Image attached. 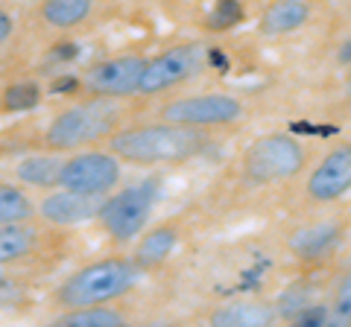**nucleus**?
I'll list each match as a JSON object with an SVG mask.
<instances>
[{
	"mask_svg": "<svg viewBox=\"0 0 351 327\" xmlns=\"http://www.w3.org/2000/svg\"><path fill=\"white\" fill-rule=\"evenodd\" d=\"M208 146L205 129L179 126V123H149L132 126L108 138V149L138 167H158V164H184Z\"/></svg>",
	"mask_w": 351,
	"mask_h": 327,
	"instance_id": "nucleus-1",
	"label": "nucleus"
},
{
	"mask_svg": "<svg viewBox=\"0 0 351 327\" xmlns=\"http://www.w3.org/2000/svg\"><path fill=\"white\" fill-rule=\"evenodd\" d=\"M141 269L135 260L126 257H106L97 263H88L82 269H76L73 275H68L59 289H56V304L62 310L73 307H91V304H108L135 287L141 278Z\"/></svg>",
	"mask_w": 351,
	"mask_h": 327,
	"instance_id": "nucleus-2",
	"label": "nucleus"
},
{
	"mask_svg": "<svg viewBox=\"0 0 351 327\" xmlns=\"http://www.w3.org/2000/svg\"><path fill=\"white\" fill-rule=\"evenodd\" d=\"M120 105L108 96H91L68 105L50 120L44 129V146L53 152H76L91 146L97 140H106L117 132Z\"/></svg>",
	"mask_w": 351,
	"mask_h": 327,
	"instance_id": "nucleus-3",
	"label": "nucleus"
},
{
	"mask_svg": "<svg viewBox=\"0 0 351 327\" xmlns=\"http://www.w3.org/2000/svg\"><path fill=\"white\" fill-rule=\"evenodd\" d=\"M161 196V179H144L132 187L117 193H108L100 211V225L117 246H126L147 231V222L152 216Z\"/></svg>",
	"mask_w": 351,
	"mask_h": 327,
	"instance_id": "nucleus-4",
	"label": "nucleus"
},
{
	"mask_svg": "<svg viewBox=\"0 0 351 327\" xmlns=\"http://www.w3.org/2000/svg\"><path fill=\"white\" fill-rule=\"evenodd\" d=\"M307 152L304 146L295 140L293 135L284 132H272L263 135L243 152V181L252 187H263V184H276V181H287L295 179L304 170Z\"/></svg>",
	"mask_w": 351,
	"mask_h": 327,
	"instance_id": "nucleus-5",
	"label": "nucleus"
},
{
	"mask_svg": "<svg viewBox=\"0 0 351 327\" xmlns=\"http://www.w3.org/2000/svg\"><path fill=\"white\" fill-rule=\"evenodd\" d=\"M205 68H211V50L199 41H182V44L167 47L158 56H152L144 79H141V94L152 96L170 88H179V85L196 79Z\"/></svg>",
	"mask_w": 351,
	"mask_h": 327,
	"instance_id": "nucleus-6",
	"label": "nucleus"
},
{
	"mask_svg": "<svg viewBox=\"0 0 351 327\" xmlns=\"http://www.w3.org/2000/svg\"><path fill=\"white\" fill-rule=\"evenodd\" d=\"M246 114V105L232 94H193L179 96L158 108V117L167 123L179 126H196V129H211V126H228L237 123Z\"/></svg>",
	"mask_w": 351,
	"mask_h": 327,
	"instance_id": "nucleus-7",
	"label": "nucleus"
},
{
	"mask_svg": "<svg viewBox=\"0 0 351 327\" xmlns=\"http://www.w3.org/2000/svg\"><path fill=\"white\" fill-rule=\"evenodd\" d=\"M120 155L108 152H73L64 158L59 187L91 193V196H108L120 184Z\"/></svg>",
	"mask_w": 351,
	"mask_h": 327,
	"instance_id": "nucleus-8",
	"label": "nucleus"
},
{
	"mask_svg": "<svg viewBox=\"0 0 351 327\" xmlns=\"http://www.w3.org/2000/svg\"><path fill=\"white\" fill-rule=\"evenodd\" d=\"M149 59L144 56H114L91 64L82 76V88L91 96H108V100H123V96L141 94Z\"/></svg>",
	"mask_w": 351,
	"mask_h": 327,
	"instance_id": "nucleus-9",
	"label": "nucleus"
},
{
	"mask_svg": "<svg viewBox=\"0 0 351 327\" xmlns=\"http://www.w3.org/2000/svg\"><path fill=\"white\" fill-rule=\"evenodd\" d=\"M351 190V144H339L328 149L322 161L316 164L307 176L304 193L311 202H337Z\"/></svg>",
	"mask_w": 351,
	"mask_h": 327,
	"instance_id": "nucleus-10",
	"label": "nucleus"
},
{
	"mask_svg": "<svg viewBox=\"0 0 351 327\" xmlns=\"http://www.w3.org/2000/svg\"><path fill=\"white\" fill-rule=\"evenodd\" d=\"M106 196H91L68 187H53L38 202V216L47 225H82L91 220H100Z\"/></svg>",
	"mask_w": 351,
	"mask_h": 327,
	"instance_id": "nucleus-11",
	"label": "nucleus"
},
{
	"mask_svg": "<svg viewBox=\"0 0 351 327\" xmlns=\"http://www.w3.org/2000/svg\"><path fill=\"white\" fill-rule=\"evenodd\" d=\"M307 21H311V3L307 0H272L261 12L258 29H261V36L278 38V36H290V32L302 29Z\"/></svg>",
	"mask_w": 351,
	"mask_h": 327,
	"instance_id": "nucleus-12",
	"label": "nucleus"
},
{
	"mask_svg": "<svg viewBox=\"0 0 351 327\" xmlns=\"http://www.w3.org/2000/svg\"><path fill=\"white\" fill-rule=\"evenodd\" d=\"M176 246H179V228L176 225H156L144 231L135 239V248H132V260L141 266V269H158L164 260H167Z\"/></svg>",
	"mask_w": 351,
	"mask_h": 327,
	"instance_id": "nucleus-13",
	"label": "nucleus"
},
{
	"mask_svg": "<svg viewBox=\"0 0 351 327\" xmlns=\"http://www.w3.org/2000/svg\"><path fill=\"white\" fill-rule=\"evenodd\" d=\"M62 167H64L62 152L47 149L44 155H27V158H21L15 164V181L27 184V187L53 190V187H59Z\"/></svg>",
	"mask_w": 351,
	"mask_h": 327,
	"instance_id": "nucleus-14",
	"label": "nucleus"
},
{
	"mask_svg": "<svg viewBox=\"0 0 351 327\" xmlns=\"http://www.w3.org/2000/svg\"><path fill=\"white\" fill-rule=\"evenodd\" d=\"M278 319V313L272 304L263 301H232L226 307H219L211 315V324L217 327H267Z\"/></svg>",
	"mask_w": 351,
	"mask_h": 327,
	"instance_id": "nucleus-15",
	"label": "nucleus"
},
{
	"mask_svg": "<svg viewBox=\"0 0 351 327\" xmlns=\"http://www.w3.org/2000/svg\"><path fill=\"white\" fill-rule=\"evenodd\" d=\"M53 324L62 327H123L126 315L112 304H91V307H73L59 313Z\"/></svg>",
	"mask_w": 351,
	"mask_h": 327,
	"instance_id": "nucleus-16",
	"label": "nucleus"
},
{
	"mask_svg": "<svg viewBox=\"0 0 351 327\" xmlns=\"http://www.w3.org/2000/svg\"><path fill=\"white\" fill-rule=\"evenodd\" d=\"M94 0H44L41 21L53 29H73L88 21Z\"/></svg>",
	"mask_w": 351,
	"mask_h": 327,
	"instance_id": "nucleus-17",
	"label": "nucleus"
},
{
	"mask_svg": "<svg viewBox=\"0 0 351 327\" xmlns=\"http://www.w3.org/2000/svg\"><path fill=\"white\" fill-rule=\"evenodd\" d=\"M32 246H36V228H29L27 222H3L0 228V260L3 263L27 257Z\"/></svg>",
	"mask_w": 351,
	"mask_h": 327,
	"instance_id": "nucleus-18",
	"label": "nucleus"
},
{
	"mask_svg": "<svg viewBox=\"0 0 351 327\" xmlns=\"http://www.w3.org/2000/svg\"><path fill=\"white\" fill-rule=\"evenodd\" d=\"M337 237H339V222H319L299 231L290 246L299 252V257H319L337 243Z\"/></svg>",
	"mask_w": 351,
	"mask_h": 327,
	"instance_id": "nucleus-19",
	"label": "nucleus"
},
{
	"mask_svg": "<svg viewBox=\"0 0 351 327\" xmlns=\"http://www.w3.org/2000/svg\"><path fill=\"white\" fill-rule=\"evenodd\" d=\"M38 213V205L18 187V184H3L0 187V222H29Z\"/></svg>",
	"mask_w": 351,
	"mask_h": 327,
	"instance_id": "nucleus-20",
	"label": "nucleus"
},
{
	"mask_svg": "<svg viewBox=\"0 0 351 327\" xmlns=\"http://www.w3.org/2000/svg\"><path fill=\"white\" fill-rule=\"evenodd\" d=\"M41 103V85L38 82H12L3 91V108L9 114L32 112Z\"/></svg>",
	"mask_w": 351,
	"mask_h": 327,
	"instance_id": "nucleus-21",
	"label": "nucleus"
},
{
	"mask_svg": "<svg viewBox=\"0 0 351 327\" xmlns=\"http://www.w3.org/2000/svg\"><path fill=\"white\" fill-rule=\"evenodd\" d=\"M246 9H243V0H217L208 12V27L211 29H232L243 21Z\"/></svg>",
	"mask_w": 351,
	"mask_h": 327,
	"instance_id": "nucleus-22",
	"label": "nucleus"
},
{
	"mask_svg": "<svg viewBox=\"0 0 351 327\" xmlns=\"http://www.w3.org/2000/svg\"><path fill=\"white\" fill-rule=\"evenodd\" d=\"M328 319L334 324H351V263L343 272V278L337 283V292H334V301H331V310H328Z\"/></svg>",
	"mask_w": 351,
	"mask_h": 327,
	"instance_id": "nucleus-23",
	"label": "nucleus"
},
{
	"mask_svg": "<svg viewBox=\"0 0 351 327\" xmlns=\"http://www.w3.org/2000/svg\"><path fill=\"white\" fill-rule=\"evenodd\" d=\"M12 29H15L12 15H9V12H0V41H3V44H9V36H12Z\"/></svg>",
	"mask_w": 351,
	"mask_h": 327,
	"instance_id": "nucleus-24",
	"label": "nucleus"
},
{
	"mask_svg": "<svg viewBox=\"0 0 351 327\" xmlns=\"http://www.w3.org/2000/svg\"><path fill=\"white\" fill-rule=\"evenodd\" d=\"M343 96H346V105H351V70L346 73V82H343Z\"/></svg>",
	"mask_w": 351,
	"mask_h": 327,
	"instance_id": "nucleus-25",
	"label": "nucleus"
}]
</instances>
